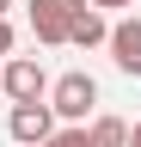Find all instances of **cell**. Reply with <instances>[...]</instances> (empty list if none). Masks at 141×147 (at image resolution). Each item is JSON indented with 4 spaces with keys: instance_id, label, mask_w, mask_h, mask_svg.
I'll use <instances>...</instances> for the list:
<instances>
[{
    "instance_id": "12",
    "label": "cell",
    "mask_w": 141,
    "mask_h": 147,
    "mask_svg": "<svg viewBox=\"0 0 141 147\" xmlns=\"http://www.w3.org/2000/svg\"><path fill=\"white\" fill-rule=\"evenodd\" d=\"M6 6H12V0H0V18H6Z\"/></svg>"
},
{
    "instance_id": "4",
    "label": "cell",
    "mask_w": 141,
    "mask_h": 147,
    "mask_svg": "<svg viewBox=\"0 0 141 147\" xmlns=\"http://www.w3.org/2000/svg\"><path fill=\"white\" fill-rule=\"evenodd\" d=\"M6 135H12V141H25V147H43L49 135H55V117H49V104H12Z\"/></svg>"
},
{
    "instance_id": "7",
    "label": "cell",
    "mask_w": 141,
    "mask_h": 147,
    "mask_svg": "<svg viewBox=\"0 0 141 147\" xmlns=\"http://www.w3.org/2000/svg\"><path fill=\"white\" fill-rule=\"evenodd\" d=\"M86 135H92V147H123V141H129V123H123V117H92Z\"/></svg>"
},
{
    "instance_id": "5",
    "label": "cell",
    "mask_w": 141,
    "mask_h": 147,
    "mask_svg": "<svg viewBox=\"0 0 141 147\" xmlns=\"http://www.w3.org/2000/svg\"><path fill=\"white\" fill-rule=\"evenodd\" d=\"M111 61L123 74H141V18H123V25H111Z\"/></svg>"
},
{
    "instance_id": "9",
    "label": "cell",
    "mask_w": 141,
    "mask_h": 147,
    "mask_svg": "<svg viewBox=\"0 0 141 147\" xmlns=\"http://www.w3.org/2000/svg\"><path fill=\"white\" fill-rule=\"evenodd\" d=\"M0 55H12V25L0 18Z\"/></svg>"
},
{
    "instance_id": "10",
    "label": "cell",
    "mask_w": 141,
    "mask_h": 147,
    "mask_svg": "<svg viewBox=\"0 0 141 147\" xmlns=\"http://www.w3.org/2000/svg\"><path fill=\"white\" fill-rule=\"evenodd\" d=\"M123 147H141V117L129 123V141H123Z\"/></svg>"
},
{
    "instance_id": "2",
    "label": "cell",
    "mask_w": 141,
    "mask_h": 147,
    "mask_svg": "<svg viewBox=\"0 0 141 147\" xmlns=\"http://www.w3.org/2000/svg\"><path fill=\"white\" fill-rule=\"evenodd\" d=\"M0 92H6L12 104H43L49 98V74L37 55H12V61H0Z\"/></svg>"
},
{
    "instance_id": "11",
    "label": "cell",
    "mask_w": 141,
    "mask_h": 147,
    "mask_svg": "<svg viewBox=\"0 0 141 147\" xmlns=\"http://www.w3.org/2000/svg\"><path fill=\"white\" fill-rule=\"evenodd\" d=\"M86 6H92V12H98V6H135V0H86Z\"/></svg>"
},
{
    "instance_id": "8",
    "label": "cell",
    "mask_w": 141,
    "mask_h": 147,
    "mask_svg": "<svg viewBox=\"0 0 141 147\" xmlns=\"http://www.w3.org/2000/svg\"><path fill=\"white\" fill-rule=\"evenodd\" d=\"M43 147H92V135H86V129H55Z\"/></svg>"
},
{
    "instance_id": "1",
    "label": "cell",
    "mask_w": 141,
    "mask_h": 147,
    "mask_svg": "<svg viewBox=\"0 0 141 147\" xmlns=\"http://www.w3.org/2000/svg\"><path fill=\"white\" fill-rule=\"evenodd\" d=\"M49 117H61L67 129H86V117H92V110H98V80H92V74H61V80H49Z\"/></svg>"
},
{
    "instance_id": "3",
    "label": "cell",
    "mask_w": 141,
    "mask_h": 147,
    "mask_svg": "<svg viewBox=\"0 0 141 147\" xmlns=\"http://www.w3.org/2000/svg\"><path fill=\"white\" fill-rule=\"evenodd\" d=\"M86 12V0H31V31L37 43H67V25Z\"/></svg>"
},
{
    "instance_id": "6",
    "label": "cell",
    "mask_w": 141,
    "mask_h": 147,
    "mask_svg": "<svg viewBox=\"0 0 141 147\" xmlns=\"http://www.w3.org/2000/svg\"><path fill=\"white\" fill-rule=\"evenodd\" d=\"M104 37H111V25H104V12H92V6L67 25V43H74V49H98Z\"/></svg>"
}]
</instances>
